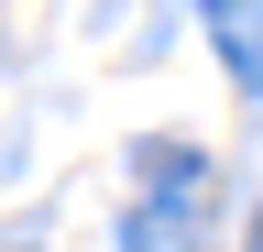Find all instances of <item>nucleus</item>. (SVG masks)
<instances>
[{"instance_id":"f257e3e1","label":"nucleus","mask_w":263,"mask_h":252,"mask_svg":"<svg viewBox=\"0 0 263 252\" xmlns=\"http://www.w3.org/2000/svg\"><path fill=\"white\" fill-rule=\"evenodd\" d=\"M197 22H209V44H219V66L263 88V0H197Z\"/></svg>"},{"instance_id":"f03ea898","label":"nucleus","mask_w":263,"mask_h":252,"mask_svg":"<svg viewBox=\"0 0 263 252\" xmlns=\"http://www.w3.org/2000/svg\"><path fill=\"white\" fill-rule=\"evenodd\" d=\"M121 252H197V198H186V186H176V198H143L132 230H121Z\"/></svg>"},{"instance_id":"7ed1b4c3","label":"nucleus","mask_w":263,"mask_h":252,"mask_svg":"<svg viewBox=\"0 0 263 252\" xmlns=\"http://www.w3.org/2000/svg\"><path fill=\"white\" fill-rule=\"evenodd\" d=\"M252 252H263V219H252Z\"/></svg>"}]
</instances>
